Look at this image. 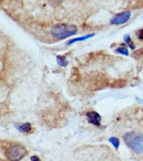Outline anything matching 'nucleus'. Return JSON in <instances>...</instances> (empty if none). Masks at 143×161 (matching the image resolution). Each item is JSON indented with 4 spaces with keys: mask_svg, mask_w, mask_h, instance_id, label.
<instances>
[{
    "mask_svg": "<svg viewBox=\"0 0 143 161\" xmlns=\"http://www.w3.org/2000/svg\"><path fill=\"white\" fill-rule=\"evenodd\" d=\"M124 142L130 149L137 155L143 154V135L132 131L125 133L123 136Z\"/></svg>",
    "mask_w": 143,
    "mask_h": 161,
    "instance_id": "f257e3e1",
    "label": "nucleus"
},
{
    "mask_svg": "<svg viewBox=\"0 0 143 161\" xmlns=\"http://www.w3.org/2000/svg\"><path fill=\"white\" fill-rule=\"evenodd\" d=\"M77 28L75 25L69 24H58L54 25L51 29V35L53 37L59 40H63L75 35Z\"/></svg>",
    "mask_w": 143,
    "mask_h": 161,
    "instance_id": "f03ea898",
    "label": "nucleus"
},
{
    "mask_svg": "<svg viewBox=\"0 0 143 161\" xmlns=\"http://www.w3.org/2000/svg\"><path fill=\"white\" fill-rule=\"evenodd\" d=\"M27 154V151L20 145L11 146L6 151L5 155L10 161H19Z\"/></svg>",
    "mask_w": 143,
    "mask_h": 161,
    "instance_id": "7ed1b4c3",
    "label": "nucleus"
},
{
    "mask_svg": "<svg viewBox=\"0 0 143 161\" xmlns=\"http://www.w3.org/2000/svg\"><path fill=\"white\" fill-rule=\"evenodd\" d=\"M131 17V12L130 11H124L118 14L115 15L110 21L111 24L112 25H121L129 21V19Z\"/></svg>",
    "mask_w": 143,
    "mask_h": 161,
    "instance_id": "20e7f679",
    "label": "nucleus"
},
{
    "mask_svg": "<svg viewBox=\"0 0 143 161\" xmlns=\"http://www.w3.org/2000/svg\"><path fill=\"white\" fill-rule=\"evenodd\" d=\"M86 119L88 123L95 125H100L102 118L99 114L96 112H90L86 113Z\"/></svg>",
    "mask_w": 143,
    "mask_h": 161,
    "instance_id": "39448f33",
    "label": "nucleus"
},
{
    "mask_svg": "<svg viewBox=\"0 0 143 161\" xmlns=\"http://www.w3.org/2000/svg\"><path fill=\"white\" fill-rule=\"evenodd\" d=\"M95 35L94 34H91V35H87L83 36H80L79 38H73L72 40H68V41L66 42V45L69 46L71 45L74 42H80V41H83V40H85L86 39H88L90 38H92V36H94Z\"/></svg>",
    "mask_w": 143,
    "mask_h": 161,
    "instance_id": "423d86ee",
    "label": "nucleus"
},
{
    "mask_svg": "<svg viewBox=\"0 0 143 161\" xmlns=\"http://www.w3.org/2000/svg\"><path fill=\"white\" fill-rule=\"evenodd\" d=\"M15 127L18 131L22 133H29L32 130L31 124L30 123H25L19 125H15Z\"/></svg>",
    "mask_w": 143,
    "mask_h": 161,
    "instance_id": "0eeeda50",
    "label": "nucleus"
},
{
    "mask_svg": "<svg viewBox=\"0 0 143 161\" xmlns=\"http://www.w3.org/2000/svg\"><path fill=\"white\" fill-rule=\"evenodd\" d=\"M56 60L58 64L61 67H66L69 64L65 56H57Z\"/></svg>",
    "mask_w": 143,
    "mask_h": 161,
    "instance_id": "6e6552de",
    "label": "nucleus"
},
{
    "mask_svg": "<svg viewBox=\"0 0 143 161\" xmlns=\"http://www.w3.org/2000/svg\"><path fill=\"white\" fill-rule=\"evenodd\" d=\"M124 41L125 42V43L128 45V46L132 50H134L135 49V44L133 42V40H131V38L130 36H129V35H125L124 37Z\"/></svg>",
    "mask_w": 143,
    "mask_h": 161,
    "instance_id": "1a4fd4ad",
    "label": "nucleus"
},
{
    "mask_svg": "<svg viewBox=\"0 0 143 161\" xmlns=\"http://www.w3.org/2000/svg\"><path fill=\"white\" fill-rule=\"evenodd\" d=\"M114 52L115 53H120V54H123L127 56H129V51L126 48H125V47H119V48L115 49Z\"/></svg>",
    "mask_w": 143,
    "mask_h": 161,
    "instance_id": "9d476101",
    "label": "nucleus"
},
{
    "mask_svg": "<svg viewBox=\"0 0 143 161\" xmlns=\"http://www.w3.org/2000/svg\"><path fill=\"white\" fill-rule=\"evenodd\" d=\"M132 55H133V57L136 59H139L143 58V48L134 52Z\"/></svg>",
    "mask_w": 143,
    "mask_h": 161,
    "instance_id": "9b49d317",
    "label": "nucleus"
},
{
    "mask_svg": "<svg viewBox=\"0 0 143 161\" xmlns=\"http://www.w3.org/2000/svg\"><path fill=\"white\" fill-rule=\"evenodd\" d=\"M80 74H79V72L77 68H74L73 69V73H72V75H71V79L73 80H75V81H79L78 78H80Z\"/></svg>",
    "mask_w": 143,
    "mask_h": 161,
    "instance_id": "f8f14e48",
    "label": "nucleus"
},
{
    "mask_svg": "<svg viewBox=\"0 0 143 161\" xmlns=\"http://www.w3.org/2000/svg\"><path fill=\"white\" fill-rule=\"evenodd\" d=\"M110 142L113 145V146L115 147V149H118L119 146V140L118 138L117 137H111L110 139Z\"/></svg>",
    "mask_w": 143,
    "mask_h": 161,
    "instance_id": "ddd939ff",
    "label": "nucleus"
},
{
    "mask_svg": "<svg viewBox=\"0 0 143 161\" xmlns=\"http://www.w3.org/2000/svg\"><path fill=\"white\" fill-rule=\"evenodd\" d=\"M126 81L124 80H119L118 81H116L115 83V85H113V86H116V87H119V86H123L125 85Z\"/></svg>",
    "mask_w": 143,
    "mask_h": 161,
    "instance_id": "4468645a",
    "label": "nucleus"
},
{
    "mask_svg": "<svg viewBox=\"0 0 143 161\" xmlns=\"http://www.w3.org/2000/svg\"><path fill=\"white\" fill-rule=\"evenodd\" d=\"M136 34H137V36L139 40H143V29L137 31L136 32Z\"/></svg>",
    "mask_w": 143,
    "mask_h": 161,
    "instance_id": "2eb2a0df",
    "label": "nucleus"
},
{
    "mask_svg": "<svg viewBox=\"0 0 143 161\" xmlns=\"http://www.w3.org/2000/svg\"><path fill=\"white\" fill-rule=\"evenodd\" d=\"M30 160H31V161H41L40 159L36 155H34V156L31 157Z\"/></svg>",
    "mask_w": 143,
    "mask_h": 161,
    "instance_id": "dca6fc26",
    "label": "nucleus"
}]
</instances>
